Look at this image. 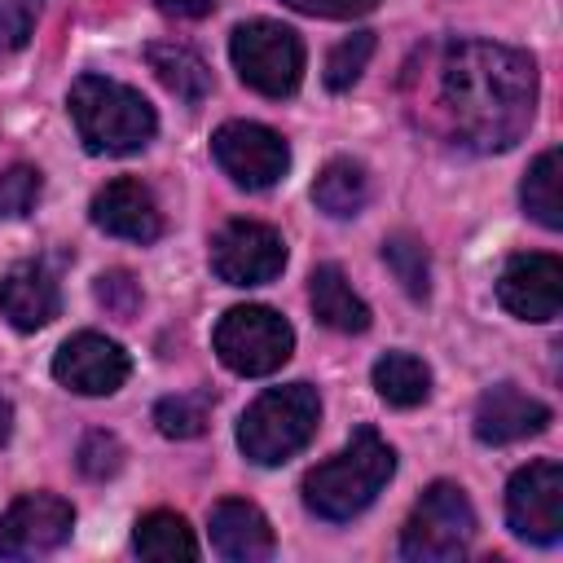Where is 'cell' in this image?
<instances>
[{"label": "cell", "instance_id": "obj_1", "mask_svg": "<svg viewBox=\"0 0 563 563\" xmlns=\"http://www.w3.org/2000/svg\"><path fill=\"white\" fill-rule=\"evenodd\" d=\"M418 110L431 132L462 150H510L537 114V62L493 40L435 44L427 53Z\"/></svg>", "mask_w": 563, "mask_h": 563}, {"label": "cell", "instance_id": "obj_2", "mask_svg": "<svg viewBox=\"0 0 563 563\" xmlns=\"http://www.w3.org/2000/svg\"><path fill=\"white\" fill-rule=\"evenodd\" d=\"M391 475H396V449L374 427H356L334 457L317 462L303 475V506L330 523L356 519L387 488Z\"/></svg>", "mask_w": 563, "mask_h": 563}, {"label": "cell", "instance_id": "obj_3", "mask_svg": "<svg viewBox=\"0 0 563 563\" xmlns=\"http://www.w3.org/2000/svg\"><path fill=\"white\" fill-rule=\"evenodd\" d=\"M70 119H75V132L84 141L88 154H136L154 141L158 132V114L154 106L119 84V79H106V75H79L70 84Z\"/></svg>", "mask_w": 563, "mask_h": 563}, {"label": "cell", "instance_id": "obj_4", "mask_svg": "<svg viewBox=\"0 0 563 563\" xmlns=\"http://www.w3.org/2000/svg\"><path fill=\"white\" fill-rule=\"evenodd\" d=\"M317 422H321L317 387H308V383L268 387L238 418V449L255 466H282L317 435Z\"/></svg>", "mask_w": 563, "mask_h": 563}, {"label": "cell", "instance_id": "obj_5", "mask_svg": "<svg viewBox=\"0 0 563 563\" xmlns=\"http://www.w3.org/2000/svg\"><path fill=\"white\" fill-rule=\"evenodd\" d=\"M471 541H475L471 497L449 479H435L400 528V554L409 563H453L471 550Z\"/></svg>", "mask_w": 563, "mask_h": 563}, {"label": "cell", "instance_id": "obj_6", "mask_svg": "<svg viewBox=\"0 0 563 563\" xmlns=\"http://www.w3.org/2000/svg\"><path fill=\"white\" fill-rule=\"evenodd\" d=\"M216 356L242 374V378H264L277 374L290 352H295V330L282 312L264 308V303H238L216 321Z\"/></svg>", "mask_w": 563, "mask_h": 563}, {"label": "cell", "instance_id": "obj_7", "mask_svg": "<svg viewBox=\"0 0 563 563\" xmlns=\"http://www.w3.org/2000/svg\"><path fill=\"white\" fill-rule=\"evenodd\" d=\"M229 57H233V70L242 75V84L264 97H290L303 79V40H299V31H290L273 18L242 22L229 35Z\"/></svg>", "mask_w": 563, "mask_h": 563}, {"label": "cell", "instance_id": "obj_8", "mask_svg": "<svg viewBox=\"0 0 563 563\" xmlns=\"http://www.w3.org/2000/svg\"><path fill=\"white\" fill-rule=\"evenodd\" d=\"M506 523L519 541L554 545L563 537V466L537 457L506 484Z\"/></svg>", "mask_w": 563, "mask_h": 563}, {"label": "cell", "instance_id": "obj_9", "mask_svg": "<svg viewBox=\"0 0 563 563\" xmlns=\"http://www.w3.org/2000/svg\"><path fill=\"white\" fill-rule=\"evenodd\" d=\"M211 154H216L220 172L242 189H268L290 167V145L273 128L251 123V119L220 123L211 136Z\"/></svg>", "mask_w": 563, "mask_h": 563}, {"label": "cell", "instance_id": "obj_10", "mask_svg": "<svg viewBox=\"0 0 563 563\" xmlns=\"http://www.w3.org/2000/svg\"><path fill=\"white\" fill-rule=\"evenodd\" d=\"M286 268V242L277 229L260 220H229L211 238V273L229 286H264L282 277Z\"/></svg>", "mask_w": 563, "mask_h": 563}, {"label": "cell", "instance_id": "obj_11", "mask_svg": "<svg viewBox=\"0 0 563 563\" xmlns=\"http://www.w3.org/2000/svg\"><path fill=\"white\" fill-rule=\"evenodd\" d=\"M75 528V506L57 493H26L0 519V559L53 554Z\"/></svg>", "mask_w": 563, "mask_h": 563}, {"label": "cell", "instance_id": "obj_12", "mask_svg": "<svg viewBox=\"0 0 563 563\" xmlns=\"http://www.w3.org/2000/svg\"><path fill=\"white\" fill-rule=\"evenodd\" d=\"M497 299L519 321H554L563 308V264L550 251L510 255L497 277Z\"/></svg>", "mask_w": 563, "mask_h": 563}, {"label": "cell", "instance_id": "obj_13", "mask_svg": "<svg viewBox=\"0 0 563 563\" xmlns=\"http://www.w3.org/2000/svg\"><path fill=\"white\" fill-rule=\"evenodd\" d=\"M128 374H132L128 352L97 330L70 334L53 356V378L79 396H114L128 383Z\"/></svg>", "mask_w": 563, "mask_h": 563}, {"label": "cell", "instance_id": "obj_14", "mask_svg": "<svg viewBox=\"0 0 563 563\" xmlns=\"http://www.w3.org/2000/svg\"><path fill=\"white\" fill-rule=\"evenodd\" d=\"M92 224L106 229L110 238H123V242H158L163 233V211L150 194V185L132 180V176H119L110 185H101L92 194V207H88Z\"/></svg>", "mask_w": 563, "mask_h": 563}, {"label": "cell", "instance_id": "obj_15", "mask_svg": "<svg viewBox=\"0 0 563 563\" xmlns=\"http://www.w3.org/2000/svg\"><path fill=\"white\" fill-rule=\"evenodd\" d=\"M550 405H541L537 396L519 391L515 383H497L479 396L475 405V440L479 444H515V440H528V435H541L550 427Z\"/></svg>", "mask_w": 563, "mask_h": 563}, {"label": "cell", "instance_id": "obj_16", "mask_svg": "<svg viewBox=\"0 0 563 563\" xmlns=\"http://www.w3.org/2000/svg\"><path fill=\"white\" fill-rule=\"evenodd\" d=\"M0 312H4V317H9V325H13V330H22V334L44 330V325L62 312L57 277H53L40 260L13 264V268L0 277Z\"/></svg>", "mask_w": 563, "mask_h": 563}, {"label": "cell", "instance_id": "obj_17", "mask_svg": "<svg viewBox=\"0 0 563 563\" xmlns=\"http://www.w3.org/2000/svg\"><path fill=\"white\" fill-rule=\"evenodd\" d=\"M211 545L229 563H264V559H273L277 541H273V528L260 506L224 497L211 510Z\"/></svg>", "mask_w": 563, "mask_h": 563}, {"label": "cell", "instance_id": "obj_18", "mask_svg": "<svg viewBox=\"0 0 563 563\" xmlns=\"http://www.w3.org/2000/svg\"><path fill=\"white\" fill-rule=\"evenodd\" d=\"M308 299L321 325L339 330V334H361L369 330V303L347 286L339 264H317L308 277Z\"/></svg>", "mask_w": 563, "mask_h": 563}, {"label": "cell", "instance_id": "obj_19", "mask_svg": "<svg viewBox=\"0 0 563 563\" xmlns=\"http://www.w3.org/2000/svg\"><path fill=\"white\" fill-rule=\"evenodd\" d=\"M145 62H150V70L158 75V84H163L176 101H185V106L207 101V92H211V70H207V62H202L189 44L154 40V44L145 48Z\"/></svg>", "mask_w": 563, "mask_h": 563}, {"label": "cell", "instance_id": "obj_20", "mask_svg": "<svg viewBox=\"0 0 563 563\" xmlns=\"http://www.w3.org/2000/svg\"><path fill=\"white\" fill-rule=\"evenodd\" d=\"M312 202L334 220L361 216V207L369 202V172L356 158H330L312 180Z\"/></svg>", "mask_w": 563, "mask_h": 563}, {"label": "cell", "instance_id": "obj_21", "mask_svg": "<svg viewBox=\"0 0 563 563\" xmlns=\"http://www.w3.org/2000/svg\"><path fill=\"white\" fill-rule=\"evenodd\" d=\"M519 202L541 229H563V154L559 150H545L528 167L519 185Z\"/></svg>", "mask_w": 563, "mask_h": 563}, {"label": "cell", "instance_id": "obj_22", "mask_svg": "<svg viewBox=\"0 0 563 563\" xmlns=\"http://www.w3.org/2000/svg\"><path fill=\"white\" fill-rule=\"evenodd\" d=\"M132 550L141 559H154V563L198 559V541H194L189 523L176 510H150V515H141L136 519V532H132Z\"/></svg>", "mask_w": 563, "mask_h": 563}, {"label": "cell", "instance_id": "obj_23", "mask_svg": "<svg viewBox=\"0 0 563 563\" xmlns=\"http://www.w3.org/2000/svg\"><path fill=\"white\" fill-rule=\"evenodd\" d=\"M374 391L396 405V409H413L431 396V369L413 356V352H387L374 361Z\"/></svg>", "mask_w": 563, "mask_h": 563}, {"label": "cell", "instance_id": "obj_24", "mask_svg": "<svg viewBox=\"0 0 563 563\" xmlns=\"http://www.w3.org/2000/svg\"><path fill=\"white\" fill-rule=\"evenodd\" d=\"M211 422V396L202 391H180V396H163L154 405V427L167 435V440H194L202 435Z\"/></svg>", "mask_w": 563, "mask_h": 563}, {"label": "cell", "instance_id": "obj_25", "mask_svg": "<svg viewBox=\"0 0 563 563\" xmlns=\"http://www.w3.org/2000/svg\"><path fill=\"white\" fill-rule=\"evenodd\" d=\"M383 260H387V268L396 273V282L413 299H427V290H431V264H427V251H422L418 238H409V233L387 238L383 242Z\"/></svg>", "mask_w": 563, "mask_h": 563}, {"label": "cell", "instance_id": "obj_26", "mask_svg": "<svg viewBox=\"0 0 563 563\" xmlns=\"http://www.w3.org/2000/svg\"><path fill=\"white\" fill-rule=\"evenodd\" d=\"M369 57H374V31H352L347 40H339L325 57V88L347 92L361 79V70L369 66Z\"/></svg>", "mask_w": 563, "mask_h": 563}, {"label": "cell", "instance_id": "obj_27", "mask_svg": "<svg viewBox=\"0 0 563 563\" xmlns=\"http://www.w3.org/2000/svg\"><path fill=\"white\" fill-rule=\"evenodd\" d=\"M40 189H44V180H40L35 167H26V163L9 167V172L0 176V216H9V220L31 216L35 202H40Z\"/></svg>", "mask_w": 563, "mask_h": 563}, {"label": "cell", "instance_id": "obj_28", "mask_svg": "<svg viewBox=\"0 0 563 563\" xmlns=\"http://www.w3.org/2000/svg\"><path fill=\"white\" fill-rule=\"evenodd\" d=\"M119 466H123V444H119L110 431L84 435V444H79V471H84L88 479H110Z\"/></svg>", "mask_w": 563, "mask_h": 563}, {"label": "cell", "instance_id": "obj_29", "mask_svg": "<svg viewBox=\"0 0 563 563\" xmlns=\"http://www.w3.org/2000/svg\"><path fill=\"white\" fill-rule=\"evenodd\" d=\"M40 9L44 0H0V53H13L31 40Z\"/></svg>", "mask_w": 563, "mask_h": 563}, {"label": "cell", "instance_id": "obj_30", "mask_svg": "<svg viewBox=\"0 0 563 563\" xmlns=\"http://www.w3.org/2000/svg\"><path fill=\"white\" fill-rule=\"evenodd\" d=\"M97 299H101L110 312L132 317V308H136L141 290H136V282H132L128 273H101V277H97Z\"/></svg>", "mask_w": 563, "mask_h": 563}, {"label": "cell", "instance_id": "obj_31", "mask_svg": "<svg viewBox=\"0 0 563 563\" xmlns=\"http://www.w3.org/2000/svg\"><path fill=\"white\" fill-rule=\"evenodd\" d=\"M286 4L308 18H361L378 9V0H286Z\"/></svg>", "mask_w": 563, "mask_h": 563}, {"label": "cell", "instance_id": "obj_32", "mask_svg": "<svg viewBox=\"0 0 563 563\" xmlns=\"http://www.w3.org/2000/svg\"><path fill=\"white\" fill-rule=\"evenodd\" d=\"M154 4H158L167 18H207L220 0H154Z\"/></svg>", "mask_w": 563, "mask_h": 563}, {"label": "cell", "instance_id": "obj_33", "mask_svg": "<svg viewBox=\"0 0 563 563\" xmlns=\"http://www.w3.org/2000/svg\"><path fill=\"white\" fill-rule=\"evenodd\" d=\"M9 435H13V405L0 396V444H4Z\"/></svg>", "mask_w": 563, "mask_h": 563}]
</instances>
